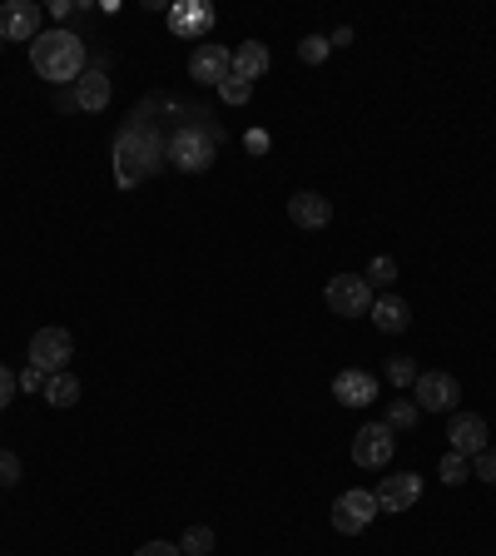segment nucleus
Listing matches in <instances>:
<instances>
[{
  "label": "nucleus",
  "instance_id": "nucleus-8",
  "mask_svg": "<svg viewBox=\"0 0 496 556\" xmlns=\"http://www.w3.org/2000/svg\"><path fill=\"white\" fill-rule=\"evenodd\" d=\"M382 507H377V497L372 492H343L338 502H333V527L343 532V537H358V532H368V522L377 517Z\"/></svg>",
  "mask_w": 496,
  "mask_h": 556
},
{
  "label": "nucleus",
  "instance_id": "nucleus-22",
  "mask_svg": "<svg viewBox=\"0 0 496 556\" xmlns=\"http://www.w3.org/2000/svg\"><path fill=\"white\" fill-rule=\"evenodd\" d=\"M328 50H333V40H328V35H308V40L298 45L303 65H323V60H328Z\"/></svg>",
  "mask_w": 496,
  "mask_h": 556
},
{
  "label": "nucleus",
  "instance_id": "nucleus-32",
  "mask_svg": "<svg viewBox=\"0 0 496 556\" xmlns=\"http://www.w3.org/2000/svg\"><path fill=\"white\" fill-rule=\"evenodd\" d=\"M0 45H5V40H0Z\"/></svg>",
  "mask_w": 496,
  "mask_h": 556
},
{
  "label": "nucleus",
  "instance_id": "nucleus-11",
  "mask_svg": "<svg viewBox=\"0 0 496 556\" xmlns=\"http://www.w3.org/2000/svg\"><path fill=\"white\" fill-rule=\"evenodd\" d=\"M382 512H407L417 497H422V477L417 472H397V477H382V487L372 492Z\"/></svg>",
  "mask_w": 496,
  "mask_h": 556
},
{
  "label": "nucleus",
  "instance_id": "nucleus-20",
  "mask_svg": "<svg viewBox=\"0 0 496 556\" xmlns=\"http://www.w3.org/2000/svg\"><path fill=\"white\" fill-rule=\"evenodd\" d=\"M467 477H472V457L447 452V457H442V482H447V487H457V482H467Z\"/></svg>",
  "mask_w": 496,
  "mask_h": 556
},
{
  "label": "nucleus",
  "instance_id": "nucleus-23",
  "mask_svg": "<svg viewBox=\"0 0 496 556\" xmlns=\"http://www.w3.org/2000/svg\"><path fill=\"white\" fill-rule=\"evenodd\" d=\"M368 288H392V278H397V264H392V259H387V254H382V259H372L368 264Z\"/></svg>",
  "mask_w": 496,
  "mask_h": 556
},
{
  "label": "nucleus",
  "instance_id": "nucleus-25",
  "mask_svg": "<svg viewBox=\"0 0 496 556\" xmlns=\"http://www.w3.org/2000/svg\"><path fill=\"white\" fill-rule=\"evenodd\" d=\"M387 378H392L397 388H407V383H417V363H412V358H387Z\"/></svg>",
  "mask_w": 496,
  "mask_h": 556
},
{
  "label": "nucleus",
  "instance_id": "nucleus-7",
  "mask_svg": "<svg viewBox=\"0 0 496 556\" xmlns=\"http://www.w3.org/2000/svg\"><path fill=\"white\" fill-rule=\"evenodd\" d=\"M412 398H417L422 413H447V408L462 403V383H457L452 373H417Z\"/></svg>",
  "mask_w": 496,
  "mask_h": 556
},
{
  "label": "nucleus",
  "instance_id": "nucleus-16",
  "mask_svg": "<svg viewBox=\"0 0 496 556\" xmlns=\"http://www.w3.org/2000/svg\"><path fill=\"white\" fill-rule=\"evenodd\" d=\"M75 105L90 110V115H100V110L110 105V80H105V70H90V75L75 80Z\"/></svg>",
  "mask_w": 496,
  "mask_h": 556
},
{
  "label": "nucleus",
  "instance_id": "nucleus-19",
  "mask_svg": "<svg viewBox=\"0 0 496 556\" xmlns=\"http://www.w3.org/2000/svg\"><path fill=\"white\" fill-rule=\"evenodd\" d=\"M179 552L184 556H214V532H209V527H189L184 542H179Z\"/></svg>",
  "mask_w": 496,
  "mask_h": 556
},
{
  "label": "nucleus",
  "instance_id": "nucleus-21",
  "mask_svg": "<svg viewBox=\"0 0 496 556\" xmlns=\"http://www.w3.org/2000/svg\"><path fill=\"white\" fill-rule=\"evenodd\" d=\"M248 95H253V80H244V75H229V80L219 85V100H224V105H248Z\"/></svg>",
  "mask_w": 496,
  "mask_h": 556
},
{
  "label": "nucleus",
  "instance_id": "nucleus-18",
  "mask_svg": "<svg viewBox=\"0 0 496 556\" xmlns=\"http://www.w3.org/2000/svg\"><path fill=\"white\" fill-rule=\"evenodd\" d=\"M268 45L263 40H244L239 50H234V75H244V80H258L263 70H268Z\"/></svg>",
  "mask_w": 496,
  "mask_h": 556
},
{
  "label": "nucleus",
  "instance_id": "nucleus-30",
  "mask_svg": "<svg viewBox=\"0 0 496 556\" xmlns=\"http://www.w3.org/2000/svg\"><path fill=\"white\" fill-rule=\"evenodd\" d=\"M15 388H20V383H15V373L0 363V408H10V393H15Z\"/></svg>",
  "mask_w": 496,
  "mask_h": 556
},
{
  "label": "nucleus",
  "instance_id": "nucleus-1",
  "mask_svg": "<svg viewBox=\"0 0 496 556\" xmlns=\"http://www.w3.org/2000/svg\"><path fill=\"white\" fill-rule=\"evenodd\" d=\"M30 65L50 85H70L85 75V40L75 30H40L30 40Z\"/></svg>",
  "mask_w": 496,
  "mask_h": 556
},
{
  "label": "nucleus",
  "instance_id": "nucleus-2",
  "mask_svg": "<svg viewBox=\"0 0 496 556\" xmlns=\"http://www.w3.org/2000/svg\"><path fill=\"white\" fill-rule=\"evenodd\" d=\"M169 159V139H159L149 125H129L120 139H115V174H120V184H139V179H149L159 164Z\"/></svg>",
  "mask_w": 496,
  "mask_h": 556
},
{
  "label": "nucleus",
  "instance_id": "nucleus-28",
  "mask_svg": "<svg viewBox=\"0 0 496 556\" xmlns=\"http://www.w3.org/2000/svg\"><path fill=\"white\" fill-rule=\"evenodd\" d=\"M15 383H20V388H30V393H40V388H45V373H40V368L30 363V368H25V373H20Z\"/></svg>",
  "mask_w": 496,
  "mask_h": 556
},
{
  "label": "nucleus",
  "instance_id": "nucleus-10",
  "mask_svg": "<svg viewBox=\"0 0 496 556\" xmlns=\"http://www.w3.org/2000/svg\"><path fill=\"white\" fill-rule=\"evenodd\" d=\"M40 5L35 0H5L0 5V40H35L40 35Z\"/></svg>",
  "mask_w": 496,
  "mask_h": 556
},
{
  "label": "nucleus",
  "instance_id": "nucleus-31",
  "mask_svg": "<svg viewBox=\"0 0 496 556\" xmlns=\"http://www.w3.org/2000/svg\"><path fill=\"white\" fill-rule=\"evenodd\" d=\"M248 149H253V154H263V149H268V135H258V130H253V135H248Z\"/></svg>",
  "mask_w": 496,
  "mask_h": 556
},
{
  "label": "nucleus",
  "instance_id": "nucleus-5",
  "mask_svg": "<svg viewBox=\"0 0 496 556\" xmlns=\"http://www.w3.org/2000/svg\"><path fill=\"white\" fill-rule=\"evenodd\" d=\"M392 452H397V432L387 422H368L353 432V462L358 467H387Z\"/></svg>",
  "mask_w": 496,
  "mask_h": 556
},
{
  "label": "nucleus",
  "instance_id": "nucleus-6",
  "mask_svg": "<svg viewBox=\"0 0 496 556\" xmlns=\"http://www.w3.org/2000/svg\"><path fill=\"white\" fill-rule=\"evenodd\" d=\"M70 358H75V338H70L65 328H40V333L30 338V363H35L40 373H65Z\"/></svg>",
  "mask_w": 496,
  "mask_h": 556
},
{
  "label": "nucleus",
  "instance_id": "nucleus-12",
  "mask_svg": "<svg viewBox=\"0 0 496 556\" xmlns=\"http://www.w3.org/2000/svg\"><path fill=\"white\" fill-rule=\"evenodd\" d=\"M487 417L477 413H457L452 417V427H447V442H452V452H462V457H477L482 447H487Z\"/></svg>",
  "mask_w": 496,
  "mask_h": 556
},
{
  "label": "nucleus",
  "instance_id": "nucleus-3",
  "mask_svg": "<svg viewBox=\"0 0 496 556\" xmlns=\"http://www.w3.org/2000/svg\"><path fill=\"white\" fill-rule=\"evenodd\" d=\"M214 135L209 130H199V125H179L174 135H169V164L179 169V174H204L209 164H214Z\"/></svg>",
  "mask_w": 496,
  "mask_h": 556
},
{
  "label": "nucleus",
  "instance_id": "nucleus-27",
  "mask_svg": "<svg viewBox=\"0 0 496 556\" xmlns=\"http://www.w3.org/2000/svg\"><path fill=\"white\" fill-rule=\"evenodd\" d=\"M0 482H5V487L20 482V457H15V452H0Z\"/></svg>",
  "mask_w": 496,
  "mask_h": 556
},
{
  "label": "nucleus",
  "instance_id": "nucleus-15",
  "mask_svg": "<svg viewBox=\"0 0 496 556\" xmlns=\"http://www.w3.org/2000/svg\"><path fill=\"white\" fill-rule=\"evenodd\" d=\"M372 323L382 328V333H402L407 323H412V308H407V298H397V293H382V298H372Z\"/></svg>",
  "mask_w": 496,
  "mask_h": 556
},
{
  "label": "nucleus",
  "instance_id": "nucleus-24",
  "mask_svg": "<svg viewBox=\"0 0 496 556\" xmlns=\"http://www.w3.org/2000/svg\"><path fill=\"white\" fill-rule=\"evenodd\" d=\"M417 413H422L417 403H407V398H397V403L387 408V427H392V432H397V427H412V422H417Z\"/></svg>",
  "mask_w": 496,
  "mask_h": 556
},
{
  "label": "nucleus",
  "instance_id": "nucleus-26",
  "mask_svg": "<svg viewBox=\"0 0 496 556\" xmlns=\"http://www.w3.org/2000/svg\"><path fill=\"white\" fill-rule=\"evenodd\" d=\"M472 477H482V482L496 487V447H482V452L472 457Z\"/></svg>",
  "mask_w": 496,
  "mask_h": 556
},
{
  "label": "nucleus",
  "instance_id": "nucleus-29",
  "mask_svg": "<svg viewBox=\"0 0 496 556\" xmlns=\"http://www.w3.org/2000/svg\"><path fill=\"white\" fill-rule=\"evenodd\" d=\"M134 556H184V552H179L174 542H144V547H139Z\"/></svg>",
  "mask_w": 496,
  "mask_h": 556
},
{
  "label": "nucleus",
  "instance_id": "nucleus-17",
  "mask_svg": "<svg viewBox=\"0 0 496 556\" xmlns=\"http://www.w3.org/2000/svg\"><path fill=\"white\" fill-rule=\"evenodd\" d=\"M40 398H45L50 408H75V403H80V378H75V373H50L45 388H40Z\"/></svg>",
  "mask_w": 496,
  "mask_h": 556
},
{
  "label": "nucleus",
  "instance_id": "nucleus-9",
  "mask_svg": "<svg viewBox=\"0 0 496 556\" xmlns=\"http://www.w3.org/2000/svg\"><path fill=\"white\" fill-rule=\"evenodd\" d=\"M189 75H194L199 85H214V90H219V85L234 75V55H229L224 45L209 40V45H199V50L189 55Z\"/></svg>",
  "mask_w": 496,
  "mask_h": 556
},
{
  "label": "nucleus",
  "instance_id": "nucleus-13",
  "mask_svg": "<svg viewBox=\"0 0 496 556\" xmlns=\"http://www.w3.org/2000/svg\"><path fill=\"white\" fill-rule=\"evenodd\" d=\"M288 219H293L298 229H328V224H333V204H328L323 194H313V189H298V194L288 199Z\"/></svg>",
  "mask_w": 496,
  "mask_h": 556
},
{
  "label": "nucleus",
  "instance_id": "nucleus-14",
  "mask_svg": "<svg viewBox=\"0 0 496 556\" xmlns=\"http://www.w3.org/2000/svg\"><path fill=\"white\" fill-rule=\"evenodd\" d=\"M333 398L348 403V408H368V403H377V378L363 368H348V373L333 378Z\"/></svg>",
  "mask_w": 496,
  "mask_h": 556
},
{
  "label": "nucleus",
  "instance_id": "nucleus-4",
  "mask_svg": "<svg viewBox=\"0 0 496 556\" xmlns=\"http://www.w3.org/2000/svg\"><path fill=\"white\" fill-rule=\"evenodd\" d=\"M323 298H328V308H333L338 318H363V313H372V288H368V278L363 274L328 278Z\"/></svg>",
  "mask_w": 496,
  "mask_h": 556
}]
</instances>
